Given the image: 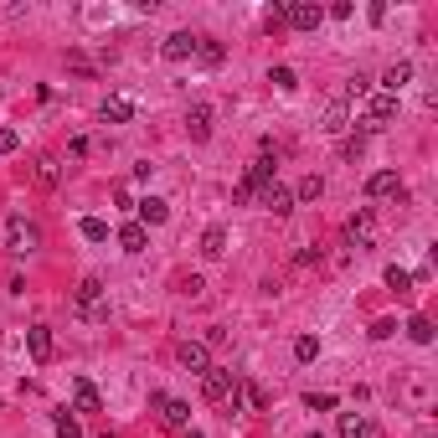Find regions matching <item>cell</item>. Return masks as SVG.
I'll return each mask as SVG.
<instances>
[{
	"instance_id": "cell-36",
	"label": "cell",
	"mask_w": 438,
	"mask_h": 438,
	"mask_svg": "<svg viewBox=\"0 0 438 438\" xmlns=\"http://www.w3.org/2000/svg\"><path fill=\"white\" fill-rule=\"evenodd\" d=\"M21 150V135L16 129H0V155H16Z\"/></svg>"
},
{
	"instance_id": "cell-19",
	"label": "cell",
	"mask_w": 438,
	"mask_h": 438,
	"mask_svg": "<svg viewBox=\"0 0 438 438\" xmlns=\"http://www.w3.org/2000/svg\"><path fill=\"white\" fill-rule=\"evenodd\" d=\"M243 181H248V186H253V191H263V186H269V181H273V150H263V155H258V160H253V165H248V170H243Z\"/></svg>"
},
{
	"instance_id": "cell-14",
	"label": "cell",
	"mask_w": 438,
	"mask_h": 438,
	"mask_svg": "<svg viewBox=\"0 0 438 438\" xmlns=\"http://www.w3.org/2000/svg\"><path fill=\"white\" fill-rule=\"evenodd\" d=\"M320 21H325V10H320V6H310V0L289 6V16H284V26H294V31H315Z\"/></svg>"
},
{
	"instance_id": "cell-6",
	"label": "cell",
	"mask_w": 438,
	"mask_h": 438,
	"mask_svg": "<svg viewBox=\"0 0 438 438\" xmlns=\"http://www.w3.org/2000/svg\"><path fill=\"white\" fill-rule=\"evenodd\" d=\"M346 243L356 248V253H366V248L377 243V217H371V211H356V217L346 222Z\"/></svg>"
},
{
	"instance_id": "cell-5",
	"label": "cell",
	"mask_w": 438,
	"mask_h": 438,
	"mask_svg": "<svg viewBox=\"0 0 438 438\" xmlns=\"http://www.w3.org/2000/svg\"><path fill=\"white\" fill-rule=\"evenodd\" d=\"M176 361H181V371H191V377H206V371H211V351L202 346V340H181Z\"/></svg>"
},
{
	"instance_id": "cell-38",
	"label": "cell",
	"mask_w": 438,
	"mask_h": 438,
	"mask_svg": "<svg viewBox=\"0 0 438 438\" xmlns=\"http://www.w3.org/2000/svg\"><path fill=\"white\" fill-rule=\"evenodd\" d=\"M351 10H356L351 0H335V6H330V16H335V21H351Z\"/></svg>"
},
{
	"instance_id": "cell-11",
	"label": "cell",
	"mask_w": 438,
	"mask_h": 438,
	"mask_svg": "<svg viewBox=\"0 0 438 438\" xmlns=\"http://www.w3.org/2000/svg\"><path fill=\"white\" fill-rule=\"evenodd\" d=\"M232 371H222V366H211L206 371V377H202V397H206V402H227V392H232Z\"/></svg>"
},
{
	"instance_id": "cell-23",
	"label": "cell",
	"mask_w": 438,
	"mask_h": 438,
	"mask_svg": "<svg viewBox=\"0 0 438 438\" xmlns=\"http://www.w3.org/2000/svg\"><path fill=\"white\" fill-rule=\"evenodd\" d=\"M237 392H243V407H253V413H269V392H263L258 382H237Z\"/></svg>"
},
{
	"instance_id": "cell-26",
	"label": "cell",
	"mask_w": 438,
	"mask_h": 438,
	"mask_svg": "<svg viewBox=\"0 0 438 438\" xmlns=\"http://www.w3.org/2000/svg\"><path fill=\"white\" fill-rule=\"evenodd\" d=\"M52 428H57V438H83V428H77V418H73V407H62V413L52 418Z\"/></svg>"
},
{
	"instance_id": "cell-2",
	"label": "cell",
	"mask_w": 438,
	"mask_h": 438,
	"mask_svg": "<svg viewBox=\"0 0 438 438\" xmlns=\"http://www.w3.org/2000/svg\"><path fill=\"white\" fill-rule=\"evenodd\" d=\"M6 248H10V253H36V248H42V227L26 222L21 211H16V217L6 222Z\"/></svg>"
},
{
	"instance_id": "cell-39",
	"label": "cell",
	"mask_w": 438,
	"mask_h": 438,
	"mask_svg": "<svg viewBox=\"0 0 438 438\" xmlns=\"http://www.w3.org/2000/svg\"><path fill=\"white\" fill-rule=\"evenodd\" d=\"M284 16H289V6H273V10H269V31H278V26H284Z\"/></svg>"
},
{
	"instance_id": "cell-15",
	"label": "cell",
	"mask_w": 438,
	"mask_h": 438,
	"mask_svg": "<svg viewBox=\"0 0 438 438\" xmlns=\"http://www.w3.org/2000/svg\"><path fill=\"white\" fill-rule=\"evenodd\" d=\"M160 52H165V62H191L196 57V36L191 31H170Z\"/></svg>"
},
{
	"instance_id": "cell-27",
	"label": "cell",
	"mask_w": 438,
	"mask_h": 438,
	"mask_svg": "<svg viewBox=\"0 0 438 438\" xmlns=\"http://www.w3.org/2000/svg\"><path fill=\"white\" fill-rule=\"evenodd\" d=\"M320 196H325V181L320 176H304L299 191H294V202H320Z\"/></svg>"
},
{
	"instance_id": "cell-24",
	"label": "cell",
	"mask_w": 438,
	"mask_h": 438,
	"mask_svg": "<svg viewBox=\"0 0 438 438\" xmlns=\"http://www.w3.org/2000/svg\"><path fill=\"white\" fill-rule=\"evenodd\" d=\"M202 253H206V258H222V253H227V227H206V232H202Z\"/></svg>"
},
{
	"instance_id": "cell-31",
	"label": "cell",
	"mask_w": 438,
	"mask_h": 438,
	"mask_svg": "<svg viewBox=\"0 0 438 438\" xmlns=\"http://www.w3.org/2000/svg\"><path fill=\"white\" fill-rule=\"evenodd\" d=\"M269 83H273L278 93H294V88H299V77H294V68H273V73H269Z\"/></svg>"
},
{
	"instance_id": "cell-41",
	"label": "cell",
	"mask_w": 438,
	"mask_h": 438,
	"mask_svg": "<svg viewBox=\"0 0 438 438\" xmlns=\"http://www.w3.org/2000/svg\"><path fill=\"white\" fill-rule=\"evenodd\" d=\"M310 438H325V433H310Z\"/></svg>"
},
{
	"instance_id": "cell-22",
	"label": "cell",
	"mask_w": 438,
	"mask_h": 438,
	"mask_svg": "<svg viewBox=\"0 0 438 438\" xmlns=\"http://www.w3.org/2000/svg\"><path fill=\"white\" fill-rule=\"evenodd\" d=\"M340 438H371V418L366 413H340Z\"/></svg>"
},
{
	"instance_id": "cell-30",
	"label": "cell",
	"mask_w": 438,
	"mask_h": 438,
	"mask_svg": "<svg viewBox=\"0 0 438 438\" xmlns=\"http://www.w3.org/2000/svg\"><path fill=\"white\" fill-rule=\"evenodd\" d=\"M387 289H392V294H407V289H413V273L392 263V269H387Z\"/></svg>"
},
{
	"instance_id": "cell-21",
	"label": "cell",
	"mask_w": 438,
	"mask_h": 438,
	"mask_svg": "<svg viewBox=\"0 0 438 438\" xmlns=\"http://www.w3.org/2000/svg\"><path fill=\"white\" fill-rule=\"evenodd\" d=\"M135 211H139V222H144V227H160V222L170 217V202H160V196H144V202H139Z\"/></svg>"
},
{
	"instance_id": "cell-3",
	"label": "cell",
	"mask_w": 438,
	"mask_h": 438,
	"mask_svg": "<svg viewBox=\"0 0 438 438\" xmlns=\"http://www.w3.org/2000/svg\"><path fill=\"white\" fill-rule=\"evenodd\" d=\"M73 304H77V315H88V320H109V304H103V284L98 278H83Z\"/></svg>"
},
{
	"instance_id": "cell-40",
	"label": "cell",
	"mask_w": 438,
	"mask_h": 438,
	"mask_svg": "<svg viewBox=\"0 0 438 438\" xmlns=\"http://www.w3.org/2000/svg\"><path fill=\"white\" fill-rule=\"evenodd\" d=\"M181 433H186V438H202V433H196V428H181Z\"/></svg>"
},
{
	"instance_id": "cell-37",
	"label": "cell",
	"mask_w": 438,
	"mask_h": 438,
	"mask_svg": "<svg viewBox=\"0 0 438 438\" xmlns=\"http://www.w3.org/2000/svg\"><path fill=\"white\" fill-rule=\"evenodd\" d=\"M397 335V320H377L371 325V340H392Z\"/></svg>"
},
{
	"instance_id": "cell-16",
	"label": "cell",
	"mask_w": 438,
	"mask_h": 438,
	"mask_svg": "<svg viewBox=\"0 0 438 438\" xmlns=\"http://www.w3.org/2000/svg\"><path fill=\"white\" fill-rule=\"evenodd\" d=\"M26 351H31L36 366H47L52 361V330L47 325H31V330H26Z\"/></svg>"
},
{
	"instance_id": "cell-35",
	"label": "cell",
	"mask_w": 438,
	"mask_h": 438,
	"mask_svg": "<svg viewBox=\"0 0 438 438\" xmlns=\"http://www.w3.org/2000/svg\"><path fill=\"white\" fill-rule=\"evenodd\" d=\"M366 93H371V77H361V73H356L351 83H346V98L356 103V98H366Z\"/></svg>"
},
{
	"instance_id": "cell-8",
	"label": "cell",
	"mask_w": 438,
	"mask_h": 438,
	"mask_svg": "<svg viewBox=\"0 0 438 438\" xmlns=\"http://www.w3.org/2000/svg\"><path fill=\"white\" fill-rule=\"evenodd\" d=\"M366 196H371V202L402 196V176H397V170H371V176H366Z\"/></svg>"
},
{
	"instance_id": "cell-13",
	"label": "cell",
	"mask_w": 438,
	"mask_h": 438,
	"mask_svg": "<svg viewBox=\"0 0 438 438\" xmlns=\"http://www.w3.org/2000/svg\"><path fill=\"white\" fill-rule=\"evenodd\" d=\"M73 413H103V397H98V387H93L88 377L73 382Z\"/></svg>"
},
{
	"instance_id": "cell-4",
	"label": "cell",
	"mask_w": 438,
	"mask_h": 438,
	"mask_svg": "<svg viewBox=\"0 0 438 438\" xmlns=\"http://www.w3.org/2000/svg\"><path fill=\"white\" fill-rule=\"evenodd\" d=\"M150 407L160 413V423H165V428H191V402H181V397L150 392Z\"/></svg>"
},
{
	"instance_id": "cell-25",
	"label": "cell",
	"mask_w": 438,
	"mask_h": 438,
	"mask_svg": "<svg viewBox=\"0 0 438 438\" xmlns=\"http://www.w3.org/2000/svg\"><path fill=\"white\" fill-rule=\"evenodd\" d=\"M407 335H413L418 346H433V320L428 315H413V320H407Z\"/></svg>"
},
{
	"instance_id": "cell-34",
	"label": "cell",
	"mask_w": 438,
	"mask_h": 438,
	"mask_svg": "<svg viewBox=\"0 0 438 438\" xmlns=\"http://www.w3.org/2000/svg\"><path fill=\"white\" fill-rule=\"evenodd\" d=\"M294 356H299V361H315V356H320V340H315V335H299V340H294Z\"/></svg>"
},
{
	"instance_id": "cell-20",
	"label": "cell",
	"mask_w": 438,
	"mask_h": 438,
	"mask_svg": "<svg viewBox=\"0 0 438 438\" xmlns=\"http://www.w3.org/2000/svg\"><path fill=\"white\" fill-rule=\"evenodd\" d=\"M407 83H413V62H392V68L382 73V93H392V98H397Z\"/></svg>"
},
{
	"instance_id": "cell-10",
	"label": "cell",
	"mask_w": 438,
	"mask_h": 438,
	"mask_svg": "<svg viewBox=\"0 0 438 438\" xmlns=\"http://www.w3.org/2000/svg\"><path fill=\"white\" fill-rule=\"evenodd\" d=\"M320 129H325V135H346V129H351V98H346V93L325 103V124Z\"/></svg>"
},
{
	"instance_id": "cell-17",
	"label": "cell",
	"mask_w": 438,
	"mask_h": 438,
	"mask_svg": "<svg viewBox=\"0 0 438 438\" xmlns=\"http://www.w3.org/2000/svg\"><path fill=\"white\" fill-rule=\"evenodd\" d=\"M119 248H124V253H144V248H150V227H144V222H124V227H119Z\"/></svg>"
},
{
	"instance_id": "cell-28",
	"label": "cell",
	"mask_w": 438,
	"mask_h": 438,
	"mask_svg": "<svg viewBox=\"0 0 438 438\" xmlns=\"http://www.w3.org/2000/svg\"><path fill=\"white\" fill-rule=\"evenodd\" d=\"M196 57H202L206 68H217V62H222V42H211V36H196Z\"/></svg>"
},
{
	"instance_id": "cell-32",
	"label": "cell",
	"mask_w": 438,
	"mask_h": 438,
	"mask_svg": "<svg viewBox=\"0 0 438 438\" xmlns=\"http://www.w3.org/2000/svg\"><path fill=\"white\" fill-rule=\"evenodd\" d=\"M335 402H340L335 392H310V397H304V407H310V413H330Z\"/></svg>"
},
{
	"instance_id": "cell-1",
	"label": "cell",
	"mask_w": 438,
	"mask_h": 438,
	"mask_svg": "<svg viewBox=\"0 0 438 438\" xmlns=\"http://www.w3.org/2000/svg\"><path fill=\"white\" fill-rule=\"evenodd\" d=\"M392 119H397V98H392V93H366V119H361V135H377V129H387L392 124Z\"/></svg>"
},
{
	"instance_id": "cell-12",
	"label": "cell",
	"mask_w": 438,
	"mask_h": 438,
	"mask_svg": "<svg viewBox=\"0 0 438 438\" xmlns=\"http://www.w3.org/2000/svg\"><path fill=\"white\" fill-rule=\"evenodd\" d=\"M258 196H263V206H269L273 217H289V211H294V191H289V186H278V181H269Z\"/></svg>"
},
{
	"instance_id": "cell-9",
	"label": "cell",
	"mask_w": 438,
	"mask_h": 438,
	"mask_svg": "<svg viewBox=\"0 0 438 438\" xmlns=\"http://www.w3.org/2000/svg\"><path fill=\"white\" fill-rule=\"evenodd\" d=\"M211 124H217L211 103H191V109H186V135H191L196 144H202V139H211Z\"/></svg>"
},
{
	"instance_id": "cell-33",
	"label": "cell",
	"mask_w": 438,
	"mask_h": 438,
	"mask_svg": "<svg viewBox=\"0 0 438 438\" xmlns=\"http://www.w3.org/2000/svg\"><path fill=\"white\" fill-rule=\"evenodd\" d=\"M361 150H366V135H361V129L340 139V155H346V160H356V155H361Z\"/></svg>"
},
{
	"instance_id": "cell-7",
	"label": "cell",
	"mask_w": 438,
	"mask_h": 438,
	"mask_svg": "<svg viewBox=\"0 0 438 438\" xmlns=\"http://www.w3.org/2000/svg\"><path fill=\"white\" fill-rule=\"evenodd\" d=\"M135 109H139V103L129 98V93H109V98L98 103V119H103V124H129Z\"/></svg>"
},
{
	"instance_id": "cell-18",
	"label": "cell",
	"mask_w": 438,
	"mask_h": 438,
	"mask_svg": "<svg viewBox=\"0 0 438 438\" xmlns=\"http://www.w3.org/2000/svg\"><path fill=\"white\" fill-rule=\"evenodd\" d=\"M31 181L42 186V191H52V186L62 181V165H57V155H36V165H31Z\"/></svg>"
},
{
	"instance_id": "cell-29",
	"label": "cell",
	"mask_w": 438,
	"mask_h": 438,
	"mask_svg": "<svg viewBox=\"0 0 438 438\" xmlns=\"http://www.w3.org/2000/svg\"><path fill=\"white\" fill-rule=\"evenodd\" d=\"M83 237L88 243H109V222L103 217H83Z\"/></svg>"
}]
</instances>
